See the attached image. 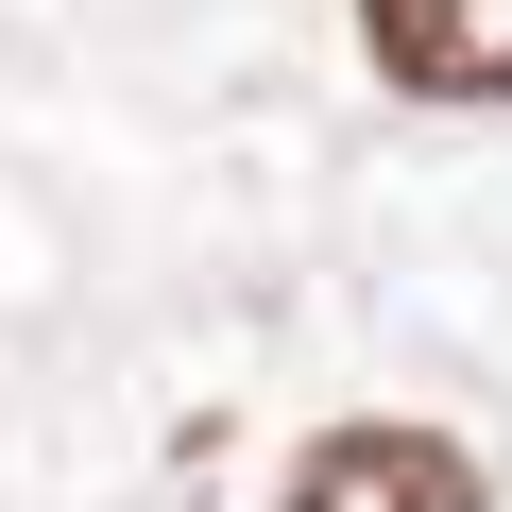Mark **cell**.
<instances>
[{"mask_svg": "<svg viewBox=\"0 0 512 512\" xmlns=\"http://www.w3.org/2000/svg\"><path fill=\"white\" fill-rule=\"evenodd\" d=\"M274 512H495V495H478V461L444 427H325Z\"/></svg>", "mask_w": 512, "mask_h": 512, "instance_id": "obj_1", "label": "cell"}, {"mask_svg": "<svg viewBox=\"0 0 512 512\" xmlns=\"http://www.w3.org/2000/svg\"><path fill=\"white\" fill-rule=\"evenodd\" d=\"M359 35L410 103H512V0H359Z\"/></svg>", "mask_w": 512, "mask_h": 512, "instance_id": "obj_2", "label": "cell"}]
</instances>
